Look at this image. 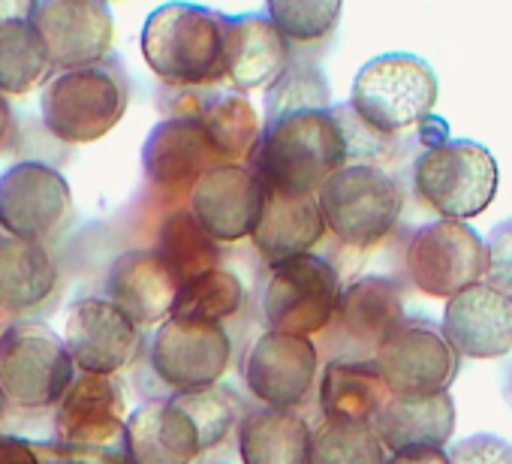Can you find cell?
<instances>
[{
	"label": "cell",
	"instance_id": "7c38bea8",
	"mask_svg": "<svg viewBox=\"0 0 512 464\" xmlns=\"http://www.w3.org/2000/svg\"><path fill=\"white\" fill-rule=\"evenodd\" d=\"M461 356L431 320L407 317V323L377 347L374 365L392 395L425 398L449 392Z\"/></svg>",
	"mask_w": 512,
	"mask_h": 464
},
{
	"label": "cell",
	"instance_id": "d590c367",
	"mask_svg": "<svg viewBox=\"0 0 512 464\" xmlns=\"http://www.w3.org/2000/svg\"><path fill=\"white\" fill-rule=\"evenodd\" d=\"M175 401L190 413L205 452L229 437V431L235 428L238 413H241V398L226 386H214V389H205L196 395H175Z\"/></svg>",
	"mask_w": 512,
	"mask_h": 464
},
{
	"label": "cell",
	"instance_id": "ba28073f",
	"mask_svg": "<svg viewBox=\"0 0 512 464\" xmlns=\"http://www.w3.org/2000/svg\"><path fill=\"white\" fill-rule=\"evenodd\" d=\"M407 275L425 296L452 299L488 278V248L461 220H434L413 232L407 245Z\"/></svg>",
	"mask_w": 512,
	"mask_h": 464
},
{
	"label": "cell",
	"instance_id": "e575fe53",
	"mask_svg": "<svg viewBox=\"0 0 512 464\" xmlns=\"http://www.w3.org/2000/svg\"><path fill=\"white\" fill-rule=\"evenodd\" d=\"M344 7L338 0H269L266 16L284 34L290 46H311L326 40L338 22Z\"/></svg>",
	"mask_w": 512,
	"mask_h": 464
},
{
	"label": "cell",
	"instance_id": "44dd1931",
	"mask_svg": "<svg viewBox=\"0 0 512 464\" xmlns=\"http://www.w3.org/2000/svg\"><path fill=\"white\" fill-rule=\"evenodd\" d=\"M323 236H326V217L320 211L317 196H299V193L266 187L263 214L256 220L250 242L272 269L296 257H308Z\"/></svg>",
	"mask_w": 512,
	"mask_h": 464
},
{
	"label": "cell",
	"instance_id": "d6a6232c",
	"mask_svg": "<svg viewBox=\"0 0 512 464\" xmlns=\"http://www.w3.org/2000/svg\"><path fill=\"white\" fill-rule=\"evenodd\" d=\"M244 305V284L229 269H211L196 281L184 284L172 317L196 323H220L235 317Z\"/></svg>",
	"mask_w": 512,
	"mask_h": 464
},
{
	"label": "cell",
	"instance_id": "2e32d148",
	"mask_svg": "<svg viewBox=\"0 0 512 464\" xmlns=\"http://www.w3.org/2000/svg\"><path fill=\"white\" fill-rule=\"evenodd\" d=\"M266 184L253 172V166L223 163L208 169L190 196V211L202 223V229L220 242L250 239L256 220L263 214Z\"/></svg>",
	"mask_w": 512,
	"mask_h": 464
},
{
	"label": "cell",
	"instance_id": "f6af8a7d",
	"mask_svg": "<svg viewBox=\"0 0 512 464\" xmlns=\"http://www.w3.org/2000/svg\"><path fill=\"white\" fill-rule=\"evenodd\" d=\"M506 398L512 401V365H509V371H506Z\"/></svg>",
	"mask_w": 512,
	"mask_h": 464
},
{
	"label": "cell",
	"instance_id": "5bb4252c",
	"mask_svg": "<svg viewBox=\"0 0 512 464\" xmlns=\"http://www.w3.org/2000/svg\"><path fill=\"white\" fill-rule=\"evenodd\" d=\"M317 362L311 338L263 332L241 359V380L263 407L296 410L317 386Z\"/></svg>",
	"mask_w": 512,
	"mask_h": 464
},
{
	"label": "cell",
	"instance_id": "b9f144b4",
	"mask_svg": "<svg viewBox=\"0 0 512 464\" xmlns=\"http://www.w3.org/2000/svg\"><path fill=\"white\" fill-rule=\"evenodd\" d=\"M389 464H452L446 449H407L389 455Z\"/></svg>",
	"mask_w": 512,
	"mask_h": 464
},
{
	"label": "cell",
	"instance_id": "d4e9b609",
	"mask_svg": "<svg viewBox=\"0 0 512 464\" xmlns=\"http://www.w3.org/2000/svg\"><path fill=\"white\" fill-rule=\"evenodd\" d=\"M58 293V266L46 245L0 236V311L34 314Z\"/></svg>",
	"mask_w": 512,
	"mask_h": 464
},
{
	"label": "cell",
	"instance_id": "6da1fadb",
	"mask_svg": "<svg viewBox=\"0 0 512 464\" xmlns=\"http://www.w3.org/2000/svg\"><path fill=\"white\" fill-rule=\"evenodd\" d=\"M142 58L175 91H202L226 79V16L196 4L157 7L142 28Z\"/></svg>",
	"mask_w": 512,
	"mask_h": 464
},
{
	"label": "cell",
	"instance_id": "ffe728a7",
	"mask_svg": "<svg viewBox=\"0 0 512 464\" xmlns=\"http://www.w3.org/2000/svg\"><path fill=\"white\" fill-rule=\"evenodd\" d=\"M181 284L154 248L124 251L106 275V299L139 329L163 326L178 302Z\"/></svg>",
	"mask_w": 512,
	"mask_h": 464
},
{
	"label": "cell",
	"instance_id": "ab89813d",
	"mask_svg": "<svg viewBox=\"0 0 512 464\" xmlns=\"http://www.w3.org/2000/svg\"><path fill=\"white\" fill-rule=\"evenodd\" d=\"M0 464H43L34 443L16 437V434H0Z\"/></svg>",
	"mask_w": 512,
	"mask_h": 464
},
{
	"label": "cell",
	"instance_id": "484cf974",
	"mask_svg": "<svg viewBox=\"0 0 512 464\" xmlns=\"http://www.w3.org/2000/svg\"><path fill=\"white\" fill-rule=\"evenodd\" d=\"M335 320L353 344L377 353V347L407 323V314L398 287L389 278L365 275L344 287Z\"/></svg>",
	"mask_w": 512,
	"mask_h": 464
},
{
	"label": "cell",
	"instance_id": "f546056e",
	"mask_svg": "<svg viewBox=\"0 0 512 464\" xmlns=\"http://www.w3.org/2000/svg\"><path fill=\"white\" fill-rule=\"evenodd\" d=\"M55 79V67L40 31L28 16H13L0 22V94L25 97L43 91Z\"/></svg>",
	"mask_w": 512,
	"mask_h": 464
},
{
	"label": "cell",
	"instance_id": "74e56055",
	"mask_svg": "<svg viewBox=\"0 0 512 464\" xmlns=\"http://www.w3.org/2000/svg\"><path fill=\"white\" fill-rule=\"evenodd\" d=\"M452 464H512V443L497 434H470L449 446Z\"/></svg>",
	"mask_w": 512,
	"mask_h": 464
},
{
	"label": "cell",
	"instance_id": "83f0119b",
	"mask_svg": "<svg viewBox=\"0 0 512 464\" xmlns=\"http://www.w3.org/2000/svg\"><path fill=\"white\" fill-rule=\"evenodd\" d=\"M374 359H332L320 377V410L326 422H362L374 425L377 413L389 401Z\"/></svg>",
	"mask_w": 512,
	"mask_h": 464
},
{
	"label": "cell",
	"instance_id": "4fadbf2b",
	"mask_svg": "<svg viewBox=\"0 0 512 464\" xmlns=\"http://www.w3.org/2000/svg\"><path fill=\"white\" fill-rule=\"evenodd\" d=\"M28 22L40 31L55 73L94 67L112 58L115 19L100 0H31Z\"/></svg>",
	"mask_w": 512,
	"mask_h": 464
},
{
	"label": "cell",
	"instance_id": "60d3db41",
	"mask_svg": "<svg viewBox=\"0 0 512 464\" xmlns=\"http://www.w3.org/2000/svg\"><path fill=\"white\" fill-rule=\"evenodd\" d=\"M13 148H19V121L7 103V97L0 94V154H10Z\"/></svg>",
	"mask_w": 512,
	"mask_h": 464
},
{
	"label": "cell",
	"instance_id": "8992f818",
	"mask_svg": "<svg viewBox=\"0 0 512 464\" xmlns=\"http://www.w3.org/2000/svg\"><path fill=\"white\" fill-rule=\"evenodd\" d=\"M413 187L443 220L464 223L491 205L497 193V163L479 142L440 139L416 157Z\"/></svg>",
	"mask_w": 512,
	"mask_h": 464
},
{
	"label": "cell",
	"instance_id": "8d00e7d4",
	"mask_svg": "<svg viewBox=\"0 0 512 464\" xmlns=\"http://www.w3.org/2000/svg\"><path fill=\"white\" fill-rule=\"evenodd\" d=\"M332 115L338 118L344 139H347V154H350V166L362 163V166H377V160L389 157L392 151V136L374 130L371 124H365L350 103L332 106Z\"/></svg>",
	"mask_w": 512,
	"mask_h": 464
},
{
	"label": "cell",
	"instance_id": "836d02e7",
	"mask_svg": "<svg viewBox=\"0 0 512 464\" xmlns=\"http://www.w3.org/2000/svg\"><path fill=\"white\" fill-rule=\"evenodd\" d=\"M311 464H389V455L374 425L323 422L314 431Z\"/></svg>",
	"mask_w": 512,
	"mask_h": 464
},
{
	"label": "cell",
	"instance_id": "9a60e30c",
	"mask_svg": "<svg viewBox=\"0 0 512 464\" xmlns=\"http://www.w3.org/2000/svg\"><path fill=\"white\" fill-rule=\"evenodd\" d=\"M64 344L79 374L112 377L142 350V329L109 299H76L67 308Z\"/></svg>",
	"mask_w": 512,
	"mask_h": 464
},
{
	"label": "cell",
	"instance_id": "1f68e13d",
	"mask_svg": "<svg viewBox=\"0 0 512 464\" xmlns=\"http://www.w3.org/2000/svg\"><path fill=\"white\" fill-rule=\"evenodd\" d=\"M332 106V88L323 70L308 58H293L266 91V124L299 112H326Z\"/></svg>",
	"mask_w": 512,
	"mask_h": 464
},
{
	"label": "cell",
	"instance_id": "cb8c5ba5",
	"mask_svg": "<svg viewBox=\"0 0 512 464\" xmlns=\"http://www.w3.org/2000/svg\"><path fill=\"white\" fill-rule=\"evenodd\" d=\"M374 431L392 455L407 449H443L455 431V401L449 392L425 398L389 395L374 419Z\"/></svg>",
	"mask_w": 512,
	"mask_h": 464
},
{
	"label": "cell",
	"instance_id": "52a82bcc",
	"mask_svg": "<svg viewBox=\"0 0 512 464\" xmlns=\"http://www.w3.org/2000/svg\"><path fill=\"white\" fill-rule=\"evenodd\" d=\"M326 229H332L344 245L371 248L395 229L404 193L398 181L380 166H347L326 181L317 193Z\"/></svg>",
	"mask_w": 512,
	"mask_h": 464
},
{
	"label": "cell",
	"instance_id": "8fae6325",
	"mask_svg": "<svg viewBox=\"0 0 512 464\" xmlns=\"http://www.w3.org/2000/svg\"><path fill=\"white\" fill-rule=\"evenodd\" d=\"M148 362L154 377L172 395H196L214 389L232 362V338L220 323H196L169 317L151 338Z\"/></svg>",
	"mask_w": 512,
	"mask_h": 464
},
{
	"label": "cell",
	"instance_id": "7bdbcfd3",
	"mask_svg": "<svg viewBox=\"0 0 512 464\" xmlns=\"http://www.w3.org/2000/svg\"><path fill=\"white\" fill-rule=\"evenodd\" d=\"M31 4H0V22H7L13 16H28Z\"/></svg>",
	"mask_w": 512,
	"mask_h": 464
},
{
	"label": "cell",
	"instance_id": "d6986e66",
	"mask_svg": "<svg viewBox=\"0 0 512 464\" xmlns=\"http://www.w3.org/2000/svg\"><path fill=\"white\" fill-rule=\"evenodd\" d=\"M440 329L458 356L500 359L512 350V293L482 281L446 302Z\"/></svg>",
	"mask_w": 512,
	"mask_h": 464
},
{
	"label": "cell",
	"instance_id": "f35d334b",
	"mask_svg": "<svg viewBox=\"0 0 512 464\" xmlns=\"http://www.w3.org/2000/svg\"><path fill=\"white\" fill-rule=\"evenodd\" d=\"M488 248V284L512 293V217L500 220L485 239Z\"/></svg>",
	"mask_w": 512,
	"mask_h": 464
},
{
	"label": "cell",
	"instance_id": "277c9868",
	"mask_svg": "<svg viewBox=\"0 0 512 464\" xmlns=\"http://www.w3.org/2000/svg\"><path fill=\"white\" fill-rule=\"evenodd\" d=\"M73 380V356L43 320H13L0 332V389L13 410H55Z\"/></svg>",
	"mask_w": 512,
	"mask_h": 464
},
{
	"label": "cell",
	"instance_id": "e0dca14e",
	"mask_svg": "<svg viewBox=\"0 0 512 464\" xmlns=\"http://www.w3.org/2000/svg\"><path fill=\"white\" fill-rule=\"evenodd\" d=\"M223 166L193 118H163L142 145V169L148 187L169 202L190 199L199 178Z\"/></svg>",
	"mask_w": 512,
	"mask_h": 464
},
{
	"label": "cell",
	"instance_id": "7402d4cb",
	"mask_svg": "<svg viewBox=\"0 0 512 464\" xmlns=\"http://www.w3.org/2000/svg\"><path fill=\"white\" fill-rule=\"evenodd\" d=\"M202 452V437L175 395L151 398L127 416L130 464H193Z\"/></svg>",
	"mask_w": 512,
	"mask_h": 464
},
{
	"label": "cell",
	"instance_id": "f1b7e54d",
	"mask_svg": "<svg viewBox=\"0 0 512 464\" xmlns=\"http://www.w3.org/2000/svg\"><path fill=\"white\" fill-rule=\"evenodd\" d=\"M193 121L202 127L220 163L250 166L256 148H260L263 127H260V118H256L253 103L244 94L238 91L199 94Z\"/></svg>",
	"mask_w": 512,
	"mask_h": 464
},
{
	"label": "cell",
	"instance_id": "3957f363",
	"mask_svg": "<svg viewBox=\"0 0 512 464\" xmlns=\"http://www.w3.org/2000/svg\"><path fill=\"white\" fill-rule=\"evenodd\" d=\"M130 106V79L112 55L103 64L55 73L40 91V115L46 130L64 145H88L103 139Z\"/></svg>",
	"mask_w": 512,
	"mask_h": 464
},
{
	"label": "cell",
	"instance_id": "9c48e42d",
	"mask_svg": "<svg viewBox=\"0 0 512 464\" xmlns=\"http://www.w3.org/2000/svg\"><path fill=\"white\" fill-rule=\"evenodd\" d=\"M76 220L67 178L40 163L22 160L0 175V229L13 239L49 245Z\"/></svg>",
	"mask_w": 512,
	"mask_h": 464
},
{
	"label": "cell",
	"instance_id": "ac0fdd59",
	"mask_svg": "<svg viewBox=\"0 0 512 464\" xmlns=\"http://www.w3.org/2000/svg\"><path fill=\"white\" fill-rule=\"evenodd\" d=\"M55 443L64 446H127L124 395L112 377L76 374L55 407Z\"/></svg>",
	"mask_w": 512,
	"mask_h": 464
},
{
	"label": "cell",
	"instance_id": "7a4b0ae2",
	"mask_svg": "<svg viewBox=\"0 0 512 464\" xmlns=\"http://www.w3.org/2000/svg\"><path fill=\"white\" fill-rule=\"evenodd\" d=\"M250 166L266 187L317 196L332 175L350 166V154L332 109L299 112L263 127Z\"/></svg>",
	"mask_w": 512,
	"mask_h": 464
},
{
	"label": "cell",
	"instance_id": "5b68a950",
	"mask_svg": "<svg viewBox=\"0 0 512 464\" xmlns=\"http://www.w3.org/2000/svg\"><path fill=\"white\" fill-rule=\"evenodd\" d=\"M440 97L437 73L416 55L389 52L368 61L350 91L353 112L374 130L395 136L428 121Z\"/></svg>",
	"mask_w": 512,
	"mask_h": 464
},
{
	"label": "cell",
	"instance_id": "603a6c76",
	"mask_svg": "<svg viewBox=\"0 0 512 464\" xmlns=\"http://www.w3.org/2000/svg\"><path fill=\"white\" fill-rule=\"evenodd\" d=\"M293 61V49L266 13L226 16V79L235 91L272 85Z\"/></svg>",
	"mask_w": 512,
	"mask_h": 464
},
{
	"label": "cell",
	"instance_id": "4dcf8cb0",
	"mask_svg": "<svg viewBox=\"0 0 512 464\" xmlns=\"http://www.w3.org/2000/svg\"><path fill=\"white\" fill-rule=\"evenodd\" d=\"M154 251L175 272L181 287L211 269H220V245L202 229L190 208H172L163 217Z\"/></svg>",
	"mask_w": 512,
	"mask_h": 464
},
{
	"label": "cell",
	"instance_id": "30bf717a",
	"mask_svg": "<svg viewBox=\"0 0 512 464\" xmlns=\"http://www.w3.org/2000/svg\"><path fill=\"white\" fill-rule=\"evenodd\" d=\"M341 278L335 266L323 257H296L284 266H275L263 290V320L269 332L311 338L338 314Z\"/></svg>",
	"mask_w": 512,
	"mask_h": 464
},
{
	"label": "cell",
	"instance_id": "ee69618b",
	"mask_svg": "<svg viewBox=\"0 0 512 464\" xmlns=\"http://www.w3.org/2000/svg\"><path fill=\"white\" fill-rule=\"evenodd\" d=\"M7 410H13V407H10V401H7L4 389H0V422H4V419H7Z\"/></svg>",
	"mask_w": 512,
	"mask_h": 464
},
{
	"label": "cell",
	"instance_id": "4316f807",
	"mask_svg": "<svg viewBox=\"0 0 512 464\" xmlns=\"http://www.w3.org/2000/svg\"><path fill=\"white\" fill-rule=\"evenodd\" d=\"M238 455L244 464H311L314 431L296 410H247L238 422Z\"/></svg>",
	"mask_w": 512,
	"mask_h": 464
}]
</instances>
